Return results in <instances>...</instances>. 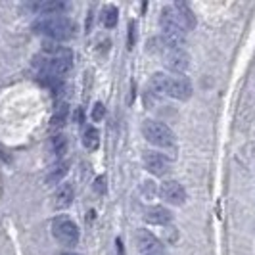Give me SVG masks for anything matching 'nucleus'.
I'll return each mask as SVG.
<instances>
[{
  "label": "nucleus",
  "instance_id": "nucleus-1",
  "mask_svg": "<svg viewBox=\"0 0 255 255\" xmlns=\"http://www.w3.org/2000/svg\"><path fill=\"white\" fill-rule=\"evenodd\" d=\"M35 65L46 77L60 79V77H64L71 69V65H73V54H71V50L64 48V46L46 44L35 56Z\"/></svg>",
  "mask_w": 255,
  "mask_h": 255
},
{
  "label": "nucleus",
  "instance_id": "nucleus-2",
  "mask_svg": "<svg viewBox=\"0 0 255 255\" xmlns=\"http://www.w3.org/2000/svg\"><path fill=\"white\" fill-rule=\"evenodd\" d=\"M33 31L37 35L62 42V40H69L75 35V23L65 15H46L33 23Z\"/></svg>",
  "mask_w": 255,
  "mask_h": 255
},
{
  "label": "nucleus",
  "instance_id": "nucleus-3",
  "mask_svg": "<svg viewBox=\"0 0 255 255\" xmlns=\"http://www.w3.org/2000/svg\"><path fill=\"white\" fill-rule=\"evenodd\" d=\"M155 50L161 54V60L165 64L167 69L175 71V73H184L190 64V56L184 50V46H177L167 42L165 38H161V46H157Z\"/></svg>",
  "mask_w": 255,
  "mask_h": 255
},
{
  "label": "nucleus",
  "instance_id": "nucleus-4",
  "mask_svg": "<svg viewBox=\"0 0 255 255\" xmlns=\"http://www.w3.org/2000/svg\"><path fill=\"white\" fill-rule=\"evenodd\" d=\"M159 25L163 31V38L171 44L182 46L184 44V27L180 25L177 12L173 6H167L161 10V17H159Z\"/></svg>",
  "mask_w": 255,
  "mask_h": 255
},
{
  "label": "nucleus",
  "instance_id": "nucleus-5",
  "mask_svg": "<svg viewBox=\"0 0 255 255\" xmlns=\"http://www.w3.org/2000/svg\"><path fill=\"white\" fill-rule=\"evenodd\" d=\"M142 134L153 146H159V148H173L175 146L173 130L163 123H159V121H144L142 123Z\"/></svg>",
  "mask_w": 255,
  "mask_h": 255
},
{
  "label": "nucleus",
  "instance_id": "nucleus-6",
  "mask_svg": "<svg viewBox=\"0 0 255 255\" xmlns=\"http://www.w3.org/2000/svg\"><path fill=\"white\" fill-rule=\"evenodd\" d=\"M52 234L64 246H75L79 242V229L75 223L65 215H60L52 221Z\"/></svg>",
  "mask_w": 255,
  "mask_h": 255
},
{
  "label": "nucleus",
  "instance_id": "nucleus-7",
  "mask_svg": "<svg viewBox=\"0 0 255 255\" xmlns=\"http://www.w3.org/2000/svg\"><path fill=\"white\" fill-rule=\"evenodd\" d=\"M136 244H138V252L140 255H165V250L161 242L148 230H138L136 232Z\"/></svg>",
  "mask_w": 255,
  "mask_h": 255
},
{
  "label": "nucleus",
  "instance_id": "nucleus-8",
  "mask_svg": "<svg viewBox=\"0 0 255 255\" xmlns=\"http://www.w3.org/2000/svg\"><path fill=\"white\" fill-rule=\"evenodd\" d=\"M167 96L175 100H188L192 96V85L186 77H167Z\"/></svg>",
  "mask_w": 255,
  "mask_h": 255
},
{
  "label": "nucleus",
  "instance_id": "nucleus-9",
  "mask_svg": "<svg viewBox=\"0 0 255 255\" xmlns=\"http://www.w3.org/2000/svg\"><path fill=\"white\" fill-rule=\"evenodd\" d=\"M159 196L171 205H182L186 202V192L182 188V184H179L177 180H167V182H163L161 188H159Z\"/></svg>",
  "mask_w": 255,
  "mask_h": 255
},
{
  "label": "nucleus",
  "instance_id": "nucleus-10",
  "mask_svg": "<svg viewBox=\"0 0 255 255\" xmlns=\"http://www.w3.org/2000/svg\"><path fill=\"white\" fill-rule=\"evenodd\" d=\"M29 10L37 12L38 15H60L65 10V4L62 0H38L29 4Z\"/></svg>",
  "mask_w": 255,
  "mask_h": 255
},
{
  "label": "nucleus",
  "instance_id": "nucleus-11",
  "mask_svg": "<svg viewBox=\"0 0 255 255\" xmlns=\"http://www.w3.org/2000/svg\"><path fill=\"white\" fill-rule=\"evenodd\" d=\"M144 167L152 173V175H157L161 177L163 173L167 171V159L157 152H146L144 153Z\"/></svg>",
  "mask_w": 255,
  "mask_h": 255
},
{
  "label": "nucleus",
  "instance_id": "nucleus-12",
  "mask_svg": "<svg viewBox=\"0 0 255 255\" xmlns=\"http://www.w3.org/2000/svg\"><path fill=\"white\" fill-rule=\"evenodd\" d=\"M73 196H75V192H73V186L71 184H60L58 186V190L54 194V207L56 209H65V207H69L71 202H73Z\"/></svg>",
  "mask_w": 255,
  "mask_h": 255
},
{
  "label": "nucleus",
  "instance_id": "nucleus-13",
  "mask_svg": "<svg viewBox=\"0 0 255 255\" xmlns=\"http://www.w3.org/2000/svg\"><path fill=\"white\" fill-rule=\"evenodd\" d=\"M173 8H175L177 17H179L180 25L184 27V31L194 29V25H196V17H194V13L190 12V8H188L186 4H182V2H177Z\"/></svg>",
  "mask_w": 255,
  "mask_h": 255
},
{
  "label": "nucleus",
  "instance_id": "nucleus-14",
  "mask_svg": "<svg viewBox=\"0 0 255 255\" xmlns=\"http://www.w3.org/2000/svg\"><path fill=\"white\" fill-rule=\"evenodd\" d=\"M146 223L150 225H167L171 221V213L167 211L165 207H152L146 211Z\"/></svg>",
  "mask_w": 255,
  "mask_h": 255
},
{
  "label": "nucleus",
  "instance_id": "nucleus-15",
  "mask_svg": "<svg viewBox=\"0 0 255 255\" xmlns=\"http://www.w3.org/2000/svg\"><path fill=\"white\" fill-rule=\"evenodd\" d=\"M148 90L152 92L155 98L167 96V75L163 73H155L148 83Z\"/></svg>",
  "mask_w": 255,
  "mask_h": 255
},
{
  "label": "nucleus",
  "instance_id": "nucleus-16",
  "mask_svg": "<svg viewBox=\"0 0 255 255\" xmlns=\"http://www.w3.org/2000/svg\"><path fill=\"white\" fill-rule=\"evenodd\" d=\"M48 148H50V153H54L56 157H62L67 152V140H65V136H62V134L52 136L50 142H48Z\"/></svg>",
  "mask_w": 255,
  "mask_h": 255
},
{
  "label": "nucleus",
  "instance_id": "nucleus-17",
  "mask_svg": "<svg viewBox=\"0 0 255 255\" xmlns=\"http://www.w3.org/2000/svg\"><path fill=\"white\" fill-rule=\"evenodd\" d=\"M83 144H85L87 150H96L98 144H100V132L94 127H89L83 134Z\"/></svg>",
  "mask_w": 255,
  "mask_h": 255
},
{
  "label": "nucleus",
  "instance_id": "nucleus-18",
  "mask_svg": "<svg viewBox=\"0 0 255 255\" xmlns=\"http://www.w3.org/2000/svg\"><path fill=\"white\" fill-rule=\"evenodd\" d=\"M67 114H69V110H67V106L65 104H62L56 112H54V115H52L50 119V127L52 128H62L65 125V121H67Z\"/></svg>",
  "mask_w": 255,
  "mask_h": 255
},
{
  "label": "nucleus",
  "instance_id": "nucleus-19",
  "mask_svg": "<svg viewBox=\"0 0 255 255\" xmlns=\"http://www.w3.org/2000/svg\"><path fill=\"white\" fill-rule=\"evenodd\" d=\"M117 15H119V12H117V8L115 6H106L102 10V23L108 29H112V27H115V23H117Z\"/></svg>",
  "mask_w": 255,
  "mask_h": 255
},
{
  "label": "nucleus",
  "instance_id": "nucleus-20",
  "mask_svg": "<svg viewBox=\"0 0 255 255\" xmlns=\"http://www.w3.org/2000/svg\"><path fill=\"white\" fill-rule=\"evenodd\" d=\"M67 173V163H62V165L54 167L50 175H48V182H60V179Z\"/></svg>",
  "mask_w": 255,
  "mask_h": 255
},
{
  "label": "nucleus",
  "instance_id": "nucleus-21",
  "mask_svg": "<svg viewBox=\"0 0 255 255\" xmlns=\"http://www.w3.org/2000/svg\"><path fill=\"white\" fill-rule=\"evenodd\" d=\"M104 114H106V108H104V104L102 102L94 104V110H92V119H94V121H102Z\"/></svg>",
  "mask_w": 255,
  "mask_h": 255
},
{
  "label": "nucleus",
  "instance_id": "nucleus-22",
  "mask_svg": "<svg viewBox=\"0 0 255 255\" xmlns=\"http://www.w3.org/2000/svg\"><path fill=\"white\" fill-rule=\"evenodd\" d=\"M134 38H136V31H134V21L128 23V48L134 46Z\"/></svg>",
  "mask_w": 255,
  "mask_h": 255
},
{
  "label": "nucleus",
  "instance_id": "nucleus-23",
  "mask_svg": "<svg viewBox=\"0 0 255 255\" xmlns=\"http://www.w3.org/2000/svg\"><path fill=\"white\" fill-rule=\"evenodd\" d=\"M96 190L102 194L104 192V177H100V179H96Z\"/></svg>",
  "mask_w": 255,
  "mask_h": 255
},
{
  "label": "nucleus",
  "instance_id": "nucleus-24",
  "mask_svg": "<svg viewBox=\"0 0 255 255\" xmlns=\"http://www.w3.org/2000/svg\"><path fill=\"white\" fill-rule=\"evenodd\" d=\"M62 255H77V254H62Z\"/></svg>",
  "mask_w": 255,
  "mask_h": 255
}]
</instances>
